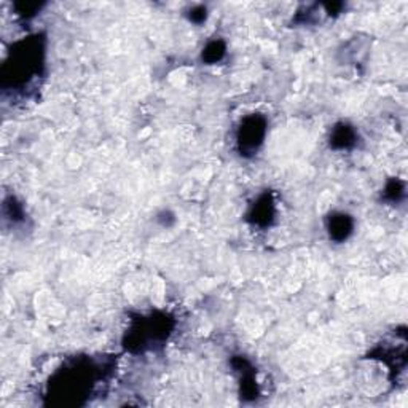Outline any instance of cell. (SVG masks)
I'll return each instance as SVG.
<instances>
[{
  "label": "cell",
  "mask_w": 408,
  "mask_h": 408,
  "mask_svg": "<svg viewBox=\"0 0 408 408\" xmlns=\"http://www.w3.org/2000/svg\"><path fill=\"white\" fill-rule=\"evenodd\" d=\"M45 67V40L31 35L16 42L2 66V88H26L42 74Z\"/></svg>",
  "instance_id": "cell-1"
},
{
  "label": "cell",
  "mask_w": 408,
  "mask_h": 408,
  "mask_svg": "<svg viewBox=\"0 0 408 408\" xmlns=\"http://www.w3.org/2000/svg\"><path fill=\"white\" fill-rule=\"evenodd\" d=\"M99 367L89 359H79L57 370L48 383L50 402L56 405H80V400L93 392Z\"/></svg>",
  "instance_id": "cell-2"
},
{
  "label": "cell",
  "mask_w": 408,
  "mask_h": 408,
  "mask_svg": "<svg viewBox=\"0 0 408 408\" xmlns=\"http://www.w3.org/2000/svg\"><path fill=\"white\" fill-rule=\"evenodd\" d=\"M172 330V322L166 314H155L136 321L125 340L129 351H145L167 340Z\"/></svg>",
  "instance_id": "cell-3"
},
{
  "label": "cell",
  "mask_w": 408,
  "mask_h": 408,
  "mask_svg": "<svg viewBox=\"0 0 408 408\" xmlns=\"http://www.w3.org/2000/svg\"><path fill=\"white\" fill-rule=\"evenodd\" d=\"M268 123L262 115H249L241 120L236 131V145L239 153L243 157H252L263 145L265 138H267Z\"/></svg>",
  "instance_id": "cell-4"
},
{
  "label": "cell",
  "mask_w": 408,
  "mask_h": 408,
  "mask_svg": "<svg viewBox=\"0 0 408 408\" xmlns=\"http://www.w3.org/2000/svg\"><path fill=\"white\" fill-rule=\"evenodd\" d=\"M354 230L353 219L345 212H335L327 219V231L330 239L336 243H343L351 236Z\"/></svg>",
  "instance_id": "cell-5"
},
{
  "label": "cell",
  "mask_w": 408,
  "mask_h": 408,
  "mask_svg": "<svg viewBox=\"0 0 408 408\" xmlns=\"http://www.w3.org/2000/svg\"><path fill=\"white\" fill-rule=\"evenodd\" d=\"M275 212L276 209L273 198L265 193V195L258 198L254 206H252L249 217L252 220V224H255L258 226H267L271 224V220L275 219Z\"/></svg>",
  "instance_id": "cell-6"
},
{
  "label": "cell",
  "mask_w": 408,
  "mask_h": 408,
  "mask_svg": "<svg viewBox=\"0 0 408 408\" xmlns=\"http://www.w3.org/2000/svg\"><path fill=\"white\" fill-rule=\"evenodd\" d=\"M358 134H355L354 128L346 125V123H340L332 129L330 134V147L335 150H345V148H351L355 144Z\"/></svg>",
  "instance_id": "cell-7"
},
{
  "label": "cell",
  "mask_w": 408,
  "mask_h": 408,
  "mask_svg": "<svg viewBox=\"0 0 408 408\" xmlns=\"http://www.w3.org/2000/svg\"><path fill=\"white\" fill-rule=\"evenodd\" d=\"M225 53H226L225 43L222 40H212L206 45L202 57H203V61L207 64H216L224 60Z\"/></svg>",
  "instance_id": "cell-8"
},
{
  "label": "cell",
  "mask_w": 408,
  "mask_h": 408,
  "mask_svg": "<svg viewBox=\"0 0 408 408\" xmlns=\"http://www.w3.org/2000/svg\"><path fill=\"white\" fill-rule=\"evenodd\" d=\"M404 184L399 182V180H391L390 184L386 185L385 189V197L391 202H400L404 198L405 192H404Z\"/></svg>",
  "instance_id": "cell-9"
},
{
  "label": "cell",
  "mask_w": 408,
  "mask_h": 408,
  "mask_svg": "<svg viewBox=\"0 0 408 408\" xmlns=\"http://www.w3.org/2000/svg\"><path fill=\"white\" fill-rule=\"evenodd\" d=\"M206 18H207L206 6L198 5V6H195V9H192V11H190V21H193L195 24H202V23L206 21Z\"/></svg>",
  "instance_id": "cell-10"
}]
</instances>
